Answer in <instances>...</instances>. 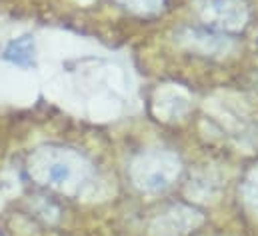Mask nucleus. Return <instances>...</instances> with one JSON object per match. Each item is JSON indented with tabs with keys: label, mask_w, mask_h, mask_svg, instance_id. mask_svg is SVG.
<instances>
[{
	"label": "nucleus",
	"mask_w": 258,
	"mask_h": 236,
	"mask_svg": "<svg viewBox=\"0 0 258 236\" xmlns=\"http://www.w3.org/2000/svg\"><path fill=\"white\" fill-rule=\"evenodd\" d=\"M4 58L18 64V66H32L34 64V40H32V36L24 34V36L12 40L4 50Z\"/></svg>",
	"instance_id": "nucleus-1"
}]
</instances>
